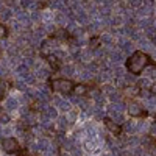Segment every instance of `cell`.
Wrapping results in <instances>:
<instances>
[{
	"label": "cell",
	"mask_w": 156,
	"mask_h": 156,
	"mask_svg": "<svg viewBox=\"0 0 156 156\" xmlns=\"http://www.w3.org/2000/svg\"><path fill=\"white\" fill-rule=\"evenodd\" d=\"M150 64H151V58H150L147 53H144V51L137 50V51H134V53L128 58V61H126V69H128L129 73L139 75V73L144 72V69H145L147 66H150Z\"/></svg>",
	"instance_id": "6da1fadb"
},
{
	"label": "cell",
	"mask_w": 156,
	"mask_h": 156,
	"mask_svg": "<svg viewBox=\"0 0 156 156\" xmlns=\"http://www.w3.org/2000/svg\"><path fill=\"white\" fill-rule=\"evenodd\" d=\"M51 84V89L55 90V92H59V94H72L73 92V87L75 84L70 81V80H66V78H56L50 83Z\"/></svg>",
	"instance_id": "7a4b0ae2"
},
{
	"label": "cell",
	"mask_w": 156,
	"mask_h": 156,
	"mask_svg": "<svg viewBox=\"0 0 156 156\" xmlns=\"http://www.w3.org/2000/svg\"><path fill=\"white\" fill-rule=\"evenodd\" d=\"M2 150L6 153H16L19 150V142L14 137H5L2 139Z\"/></svg>",
	"instance_id": "3957f363"
},
{
	"label": "cell",
	"mask_w": 156,
	"mask_h": 156,
	"mask_svg": "<svg viewBox=\"0 0 156 156\" xmlns=\"http://www.w3.org/2000/svg\"><path fill=\"white\" fill-rule=\"evenodd\" d=\"M128 114L133 115V117L147 115V112L144 111V108H142L140 103H137V101H129V103H128Z\"/></svg>",
	"instance_id": "277c9868"
},
{
	"label": "cell",
	"mask_w": 156,
	"mask_h": 156,
	"mask_svg": "<svg viewBox=\"0 0 156 156\" xmlns=\"http://www.w3.org/2000/svg\"><path fill=\"white\" fill-rule=\"evenodd\" d=\"M103 122H105V126L109 129L112 134L119 136V134L122 133V125H120V123H117V122H114V120H111V119H105Z\"/></svg>",
	"instance_id": "5b68a950"
},
{
	"label": "cell",
	"mask_w": 156,
	"mask_h": 156,
	"mask_svg": "<svg viewBox=\"0 0 156 156\" xmlns=\"http://www.w3.org/2000/svg\"><path fill=\"white\" fill-rule=\"evenodd\" d=\"M47 62L50 64V67L53 69V70H58V69H59V66H61L59 59H58L55 55H48V56H47Z\"/></svg>",
	"instance_id": "8992f818"
},
{
	"label": "cell",
	"mask_w": 156,
	"mask_h": 156,
	"mask_svg": "<svg viewBox=\"0 0 156 156\" xmlns=\"http://www.w3.org/2000/svg\"><path fill=\"white\" fill-rule=\"evenodd\" d=\"M100 44H101V37H100V36H92V37L89 39V47H90V48H94V50L98 48Z\"/></svg>",
	"instance_id": "52a82bcc"
},
{
	"label": "cell",
	"mask_w": 156,
	"mask_h": 156,
	"mask_svg": "<svg viewBox=\"0 0 156 156\" xmlns=\"http://www.w3.org/2000/svg\"><path fill=\"white\" fill-rule=\"evenodd\" d=\"M87 92V87L84 86V84H75V87H73V94H76L78 97H81V95H84Z\"/></svg>",
	"instance_id": "ba28073f"
},
{
	"label": "cell",
	"mask_w": 156,
	"mask_h": 156,
	"mask_svg": "<svg viewBox=\"0 0 156 156\" xmlns=\"http://www.w3.org/2000/svg\"><path fill=\"white\" fill-rule=\"evenodd\" d=\"M8 89H9V86H8V83H5V81H2V86H0V97H6V94H8Z\"/></svg>",
	"instance_id": "9c48e42d"
},
{
	"label": "cell",
	"mask_w": 156,
	"mask_h": 156,
	"mask_svg": "<svg viewBox=\"0 0 156 156\" xmlns=\"http://www.w3.org/2000/svg\"><path fill=\"white\" fill-rule=\"evenodd\" d=\"M0 34H2V37H6V36H8V28L5 27L3 23L0 25Z\"/></svg>",
	"instance_id": "30bf717a"
},
{
	"label": "cell",
	"mask_w": 156,
	"mask_h": 156,
	"mask_svg": "<svg viewBox=\"0 0 156 156\" xmlns=\"http://www.w3.org/2000/svg\"><path fill=\"white\" fill-rule=\"evenodd\" d=\"M0 120H2V123H8V122H9V117H8V114L2 112V115H0Z\"/></svg>",
	"instance_id": "8fae6325"
},
{
	"label": "cell",
	"mask_w": 156,
	"mask_h": 156,
	"mask_svg": "<svg viewBox=\"0 0 156 156\" xmlns=\"http://www.w3.org/2000/svg\"><path fill=\"white\" fill-rule=\"evenodd\" d=\"M37 2H41V3H45V2H48V0H37Z\"/></svg>",
	"instance_id": "7c38bea8"
},
{
	"label": "cell",
	"mask_w": 156,
	"mask_h": 156,
	"mask_svg": "<svg viewBox=\"0 0 156 156\" xmlns=\"http://www.w3.org/2000/svg\"><path fill=\"white\" fill-rule=\"evenodd\" d=\"M19 156H28V154H27V153H20Z\"/></svg>",
	"instance_id": "4fadbf2b"
}]
</instances>
